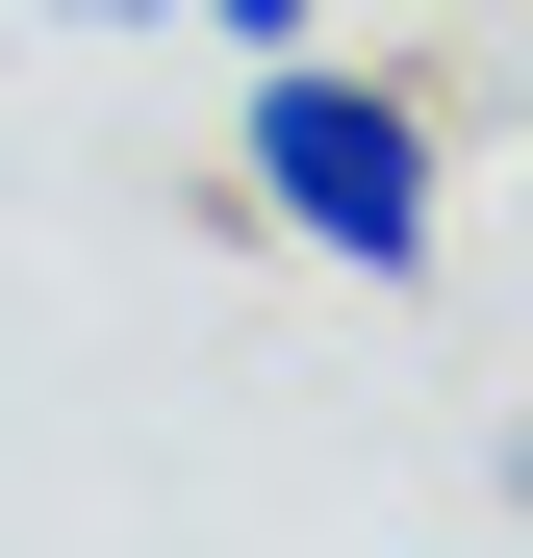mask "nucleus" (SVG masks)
<instances>
[{
    "instance_id": "1",
    "label": "nucleus",
    "mask_w": 533,
    "mask_h": 558,
    "mask_svg": "<svg viewBox=\"0 0 533 558\" xmlns=\"http://www.w3.org/2000/svg\"><path fill=\"white\" fill-rule=\"evenodd\" d=\"M254 229H305L330 279H432V102L355 51H254Z\"/></svg>"
},
{
    "instance_id": "2",
    "label": "nucleus",
    "mask_w": 533,
    "mask_h": 558,
    "mask_svg": "<svg viewBox=\"0 0 533 558\" xmlns=\"http://www.w3.org/2000/svg\"><path fill=\"white\" fill-rule=\"evenodd\" d=\"M178 26H229V51H330V0H178Z\"/></svg>"
},
{
    "instance_id": "3",
    "label": "nucleus",
    "mask_w": 533,
    "mask_h": 558,
    "mask_svg": "<svg viewBox=\"0 0 533 558\" xmlns=\"http://www.w3.org/2000/svg\"><path fill=\"white\" fill-rule=\"evenodd\" d=\"M51 26H178V0H51Z\"/></svg>"
},
{
    "instance_id": "4",
    "label": "nucleus",
    "mask_w": 533,
    "mask_h": 558,
    "mask_svg": "<svg viewBox=\"0 0 533 558\" xmlns=\"http://www.w3.org/2000/svg\"><path fill=\"white\" fill-rule=\"evenodd\" d=\"M483 483H508V533H533V432H508V457H483Z\"/></svg>"
}]
</instances>
